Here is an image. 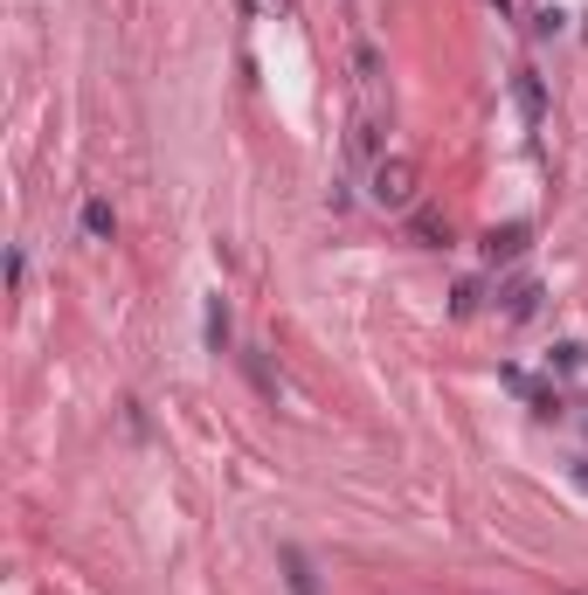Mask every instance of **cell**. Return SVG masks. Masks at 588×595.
Masks as SVG:
<instances>
[{
    "instance_id": "obj_3",
    "label": "cell",
    "mask_w": 588,
    "mask_h": 595,
    "mask_svg": "<svg viewBox=\"0 0 588 595\" xmlns=\"http://www.w3.org/2000/svg\"><path fill=\"white\" fill-rule=\"evenodd\" d=\"M499 312L505 319H533V312H541V277H513L499 291Z\"/></svg>"
},
{
    "instance_id": "obj_2",
    "label": "cell",
    "mask_w": 588,
    "mask_h": 595,
    "mask_svg": "<svg viewBox=\"0 0 588 595\" xmlns=\"http://www.w3.org/2000/svg\"><path fill=\"white\" fill-rule=\"evenodd\" d=\"M277 567H285V588L291 595H319V567L304 548H277Z\"/></svg>"
},
{
    "instance_id": "obj_10",
    "label": "cell",
    "mask_w": 588,
    "mask_h": 595,
    "mask_svg": "<svg viewBox=\"0 0 588 595\" xmlns=\"http://www.w3.org/2000/svg\"><path fill=\"white\" fill-rule=\"evenodd\" d=\"M547 368H560V374H575V368H581V347H554V353H547Z\"/></svg>"
},
{
    "instance_id": "obj_4",
    "label": "cell",
    "mask_w": 588,
    "mask_h": 595,
    "mask_svg": "<svg viewBox=\"0 0 588 595\" xmlns=\"http://www.w3.org/2000/svg\"><path fill=\"white\" fill-rule=\"evenodd\" d=\"M513 91H520V118H526V132H541V118H547V91H541V70H520V76H513Z\"/></svg>"
},
{
    "instance_id": "obj_1",
    "label": "cell",
    "mask_w": 588,
    "mask_h": 595,
    "mask_svg": "<svg viewBox=\"0 0 588 595\" xmlns=\"http://www.w3.org/2000/svg\"><path fill=\"white\" fill-rule=\"evenodd\" d=\"M367 201H374V209H388V215H408V209H416V167H408L402 152H395V160H374Z\"/></svg>"
},
{
    "instance_id": "obj_6",
    "label": "cell",
    "mask_w": 588,
    "mask_h": 595,
    "mask_svg": "<svg viewBox=\"0 0 588 595\" xmlns=\"http://www.w3.org/2000/svg\"><path fill=\"white\" fill-rule=\"evenodd\" d=\"M346 56H353V76H361V91H381V49H374L367 35H353Z\"/></svg>"
},
{
    "instance_id": "obj_9",
    "label": "cell",
    "mask_w": 588,
    "mask_h": 595,
    "mask_svg": "<svg viewBox=\"0 0 588 595\" xmlns=\"http://www.w3.org/2000/svg\"><path fill=\"white\" fill-rule=\"evenodd\" d=\"M209 347H215V353L228 347V305H222V298H209Z\"/></svg>"
},
{
    "instance_id": "obj_5",
    "label": "cell",
    "mask_w": 588,
    "mask_h": 595,
    "mask_svg": "<svg viewBox=\"0 0 588 595\" xmlns=\"http://www.w3.org/2000/svg\"><path fill=\"white\" fill-rule=\"evenodd\" d=\"M513 256H526V222L492 229V236H484V264H513Z\"/></svg>"
},
{
    "instance_id": "obj_7",
    "label": "cell",
    "mask_w": 588,
    "mask_h": 595,
    "mask_svg": "<svg viewBox=\"0 0 588 595\" xmlns=\"http://www.w3.org/2000/svg\"><path fill=\"white\" fill-rule=\"evenodd\" d=\"M111 229H118L111 201H105V194H90V201H84V236H90V243H111Z\"/></svg>"
},
{
    "instance_id": "obj_11",
    "label": "cell",
    "mask_w": 588,
    "mask_h": 595,
    "mask_svg": "<svg viewBox=\"0 0 588 595\" xmlns=\"http://www.w3.org/2000/svg\"><path fill=\"white\" fill-rule=\"evenodd\" d=\"M8 284H14V291L29 284V249H14V256H8Z\"/></svg>"
},
{
    "instance_id": "obj_8",
    "label": "cell",
    "mask_w": 588,
    "mask_h": 595,
    "mask_svg": "<svg viewBox=\"0 0 588 595\" xmlns=\"http://www.w3.org/2000/svg\"><path fill=\"white\" fill-rule=\"evenodd\" d=\"M408 236H416V243H429V249H437V243H450V222H443L437 209H416V215H408Z\"/></svg>"
}]
</instances>
